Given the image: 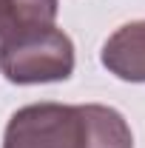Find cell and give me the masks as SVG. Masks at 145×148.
Here are the masks:
<instances>
[{"mask_svg":"<svg viewBox=\"0 0 145 148\" xmlns=\"http://www.w3.org/2000/svg\"><path fill=\"white\" fill-rule=\"evenodd\" d=\"M100 60L117 80L145 83V20H131L120 26L103 43Z\"/></svg>","mask_w":145,"mask_h":148,"instance_id":"cell-3","label":"cell"},{"mask_svg":"<svg viewBox=\"0 0 145 148\" xmlns=\"http://www.w3.org/2000/svg\"><path fill=\"white\" fill-rule=\"evenodd\" d=\"M3 148H134V134L111 106L31 103L9 117Z\"/></svg>","mask_w":145,"mask_h":148,"instance_id":"cell-1","label":"cell"},{"mask_svg":"<svg viewBox=\"0 0 145 148\" xmlns=\"http://www.w3.org/2000/svg\"><path fill=\"white\" fill-rule=\"evenodd\" d=\"M74 71V43L63 29L49 26L0 46V74L17 86L60 83Z\"/></svg>","mask_w":145,"mask_h":148,"instance_id":"cell-2","label":"cell"},{"mask_svg":"<svg viewBox=\"0 0 145 148\" xmlns=\"http://www.w3.org/2000/svg\"><path fill=\"white\" fill-rule=\"evenodd\" d=\"M57 23V0H0V46Z\"/></svg>","mask_w":145,"mask_h":148,"instance_id":"cell-4","label":"cell"}]
</instances>
